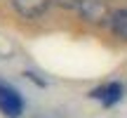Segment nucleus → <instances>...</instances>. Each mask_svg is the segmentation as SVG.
Here are the masks:
<instances>
[{
    "label": "nucleus",
    "instance_id": "nucleus-5",
    "mask_svg": "<svg viewBox=\"0 0 127 118\" xmlns=\"http://www.w3.org/2000/svg\"><path fill=\"white\" fill-rule=\"evenodd\" d=\"M108 26H111V33H113L118 40L127 43V9H115V12H111Z\"/></svg>",
    "mask_w": 127,
    "mask_h": 118
},
{
    "label": "nucleus",
    "instance_id": "nucleus-6",
    "mask_svg": "<svg viewBox=\"0 0 127 118\" xmlns=\"http://www.w3.org/2000/svg\"><path fill=\"white\" fill-rule=\"evenodd\" d=\"M52 2L59 5V7H64V9H80L82 0H52Z\"/></svg>",
    "mask_w": 127,
    "mask_h": 118
},
{
    "label": "nucleus",
    "instance_id": "nucleus-3",
    "mask_svg": "<svg viewBox=\"0 0 127 118\" xmlns=\"http://www.w3.org/2000/svg\"><path fill=\"white\" fill-rule=\"evenodd\" d=\"M78 14L90 24H104V21H108L111 9H108V2L106 0H82Z\"/></svg>",
    "mask_w": 127,
    "mask_h": 118
},
{
    "label": "nucleus",
    "instance_id": "nucleus-2",
    "mask_svg": "<svg viewBox=\"0 0 127 118\" xmlns=\"http://www.w3.org/2000/svg\"><path fill=\"white\" fill-rule=\"evenodd\" d=\"M50 5H52V0H12L14 12L21 19H28V21H35V19L45 17Z\"/></svg>",
    "mask_w": 127,
    "mask_h": 118
},
{
    "label": "nucleus",
    "instance_id": "nucleus-4",
    "mask_svg": "<svg viewBox=\"0 0 127 118\" xmlns=\"http://www.w3.org/2000/svg\"><path fill=\"white\" fill-rule=\"evenodd\" d=\"M90 97L92 99H99L104 106H113V104H118V102L123 99V85H120L118 80H111V83H106V85L92 90Z\"/></svg>",
    "mask_w": 127,
    "mask_h": 118
},
{
    "label": "nucleus",
    "instance_id": "nucleus-1",
    "mask_svg": "<svg viewBox=\"0 0 127 118\" xmlns=\"http://www.w3.org/2000/svg\"><path fill=\"white\" fill-rule=\"evenodd\" d=\"M0 114L5 118H19L24 114L21 95L9 85H0Z\"/></svg>",
    "mask_w": 127,
    "mask_h": 118
}]
</instances>
